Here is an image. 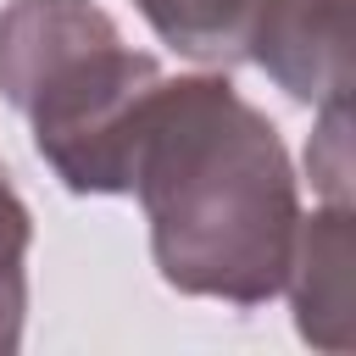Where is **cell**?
<instances>
[{"label":"cell","instance_id":"1","mask_svg":"<svg viewBox=\"0 0 356 356\" xmlns=\"http://www.w3.org/2000/svg\"><path fill=\"white\" fill-rule=\"evenodd\" d=\"M128 189L172 289L256 306L289 284V156L273 122L222 78H156L134 117Z\"/></svg>","mask_w":356,"mask_h":356},{"label":"cell","instance_id":"2","mask_svg":"<svg viewBox=\"0 0 356 356\" xmlns=\"http://www.w3.org/2000/svg\"><path fill=\"white\" fill-rule=\"evenodd\" d=\"M156 78L89 0H17L0 17V89L78 195H128V139Z\"/></svg>","mask_w":356,"mask_h":356},{"label":"cell","instance_id":"3","mask_svg":"<svg viewBox=\"0 0 356 356\" xmlns=\"http://www.w3.org/2000/svg\"><path fill=\"white\" fill-rule=\"evenodd\" d=\"M273 0H139L145 22L195 61H234L250 56Z\"/></svg>","mask_w":356,"mask_h":356},{"label":"cell","instance_id":"4","mask_svg":"<svg viewBox=\"0 0 356 356\" xmlns=\"http://www.w3.org/2000/svg\"><path fill=\"white\" fill-rule=\"evenodd\" d=\"M22 256H28V211L22 200L11 195L6 184V167H0V350L17 345V328H22Z\"/></svg>","mask_w":356,"mask_h":356}]
</instances>
